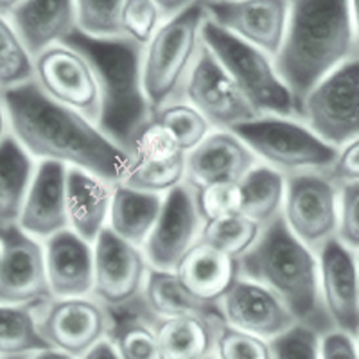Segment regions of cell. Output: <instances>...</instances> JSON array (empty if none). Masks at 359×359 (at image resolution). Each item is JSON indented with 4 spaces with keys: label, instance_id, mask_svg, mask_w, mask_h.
<instances>
[{
    "label": "cell",
    "instance_id": "6da1fadb",
    "mask_svg": "<svg viewBox=\"0 0 359 359\" xmlns=\"http://www.w3.org/2000/svg\"><path fill=\"white\" fill-rule=\"evenodd\" d=\"M11 137L34 162H56L90 172L111 185L124 184L131 156L99 124L57 104L34 81L0 92Z\"/></svg>",
    "mask_w": 359,
    "mask_h": 359
},
{
    "label": "cell",
    "instance_id": "7a4b0ae2",
    "mask_svg": "<svg viewBox=\"0 0 359 359\" xmlns=\"http://www.w3.org/2000/svg\"><path fill=\"white\" fill-rule=\"evenodd\" d=\"M355 57L351 2H290L286 33L273 57L275 69L298 108L311 90L338 67Z\"/></svg>",
    "mask_w": 359,
    "mask_h": 359
},
{
    "label": "cell",
    "instance_id": "3957f363",
    "mask_svg": "<svg viewBox=\"0 0 359 359\" xmlns=\"http://www.w3.org/2000/svg\"><path fill=\"white\" fill-rule=\"evenodd\" d=\"M239 275L280 298L298 325L320 334L332 329L320 294L318 255L290 232L282 217L262 229L239 259Z\"/></svg>",
    "mask_w": 359,
    "mask_h": 359
},
{
    "label": "cell",
    "instance_id": "277c9868",
    "mask_svg": "<svg viewBox=\"0 0 359 359\" xmlns=\"http://www.w3.org/2000/svg\"><path fill=\"white\" fill-rule=\"evenodd\" d=\"M65 43L81 50L97 74L102 92L99 126L126 149L133 133L153 117L142 86V50L126 38L90 40L74 33Z\"/></svg>",
    "mask_w": 359,
    "mask_h": 359
},
{
    "label": "cell",
    "instance_id": "5b68a950",
    "mask_svg": "<svg viewBox=\"0 0 359 359\" xmlns=\"http://www.w3.org/2000/svg\"><path fill=\"white\" fill-rule=\"evenodd\" d=\"M203 2H189L169 18L142 50V86L151 114L182 99V92L203 49Z\"/></svg>",
    "mask_w": 359,
    "mask_h": 359
},
{
    "label": "cell",
    "instance_id": "8992f818",
    "mask_svg": "<svg viewBox=\"0 0 359 359\" xmlns=\"http://www.w3.org/2000/svg\"><path fill=\"white\" fill-rule=\"evenodd\" d=\"M201 38L259 117H297L294 99L282 83L273 57L226 33L208 18Z\"/></svg>",
    "mask_w": 359,
    "mask_h": 359
},
{
    "label": "cell",
    "instance_id": "52a82bcc",
    "mask_svg": "<svg viewBox=\"0 0 359 359\" xmlns=\"http://www.w3.org/2000/svg\"><path fill=\"white\" fill-rule=\"evenodd\" d=\"M233 133L257 156L282 176L327 172L338 156V149L323 142L297 117L264 115L236 128Z\"/></svg>",
    "mask_w": 359,
    "mask_h": 359
},
{
    "label": "cell",
    "instance_id": "ba28073f",
    "mask_svg": "<svg viewBox=\"0 0 359 359\" xmlns=\"http://www.w3.org/2000/svg\"><path fill=\"white\" fill-rule=\"evenodd\" d=\"M297 118L336 149L358 139L359 57L343 63L314 86L298 108Z\"/></svg>",
    "mask_w": 359,
    "mask_h": 359
},
{
    "label": "cell",
    "instance_id": "9c48e42d",
    "mask_svg": "<svg viewBox=\"0 0 359 359\" xmlns=\"http://www.w3.org/2000/svg\"><path fill=\"white\" fill-rule=\"evenodd\" d=\"M38 88L57 104L70 108L99 124L102 92L88 57L69 43L50 47L33 60Z\"/></svg>",
    "mask_w": 359,
    "mask_h": 359
},
{
    "label": "cell",
    "instance_id": "30bf717a",
    "mask_svg": "<svg viewBox=\"0 0 359 359\" xmlns=\"http://www.w3.org/2000/svg\"><path fill=\"white\" fill-rule=\"evenodd\" d=\"M282 219L297 239L318 253L338 236L339 187L325 172L290 176Z\"/></svg>",
    "mask_w": 359,
    "mask_h": 359
},
{
    "label": "cell",
    "instance_id": "8fae6325",
    "mask_svg": "<svg viewBox=\"0 0 359 359\" xmlns=\"http://www.w3.org/2000/svg\"><path fill=\"white\" fill-rule=\"evenodd\" d=\"M38 325L49 348L81 359L110 336L111 314L92 294L49 298L38 306Z\"/></svg>",
    "mask_w": 359,
    "mask_h": 359
},
{
    "label": "cell",
    "instance_id": "7c38bea8",
    "mask_svg": "<svg viewBox=\"0 0 359 359\" xmlns=\"http://www.w3.org/2000/svg\"><path fill=\"white\" fill-rule=\"evenodd\" d=\"M180 101L196 108L212 130L217 131H233L259 117L205 45L185 83Z\"/></svg>",
    "mask_w": 359,
    "mask_h": 359
},
{
    "label": "cell",
    "instance_id": "4fadbf2b",
    "mask_svg": "<svg viewBox=\"0 0 359 359\" xmlns=\"http://www.w3.org/2000/svg\"><path fill=\"white\" fill-rule=\"evenodd\" d=\"M149 264L139 246L104 230L94 243L95 297L108 309H121L142 297Z\"/></svg>",
    "mask_w": 359,
    "mask_h": 359
},
{
    "label": "cell",
    "instance_id": "5bb4252c",
    "mask_svg": "<svg viewBox=\"0 0 359 359\" xmlns=\"http://www.w3.org/2000/svg\"><path fill=\"white\" fill-rule=\"evenodd\" d=\"M0 304L41 306L50 297L45 271L43 243L22 232L17 224L0 232Z\"/></svg>",
    "mask_w": 359,
    "mask_h": 359
},
{
    "label": "cell",
    "instance_id": "9a60e30c",
    "mask_svg": "<svg viewBox=\"0 0 359 359\" xmlns=\"http://www.w3.org/2000/svg\"><path fill=\"white\" fill-rule=\"evenodd\" d=\"M203 224L191 185H180L165 194L155 229L142 246L149 268L175 269L180 259L200 241Z\"/></svg>",
    "mask_w": 359,
    "mask_h": 359
},
{
    "label": "cell",
    "instance_id": "2e32d148",
    "mask_svg": "<svg viewBox=\"0 0 359 359\" xmlns=\"http://www.w3.org/2000/svg\"><path fill=\"white\" fill-rule=\"evenodd\" d=\"M208 20L245 43L277 56L286 33L290 2L284 0H229L203 2Z\"/></svg>",
    "mask_w": 359,
    "mask_h": 359
},
{
    "label": "cell",
    "instance_id": "e0dca14e",
    "mask_svg": "<svg viewBox=\"0 0 359 359\" xmlns=\"http://www.w3.org/2000/svg\"><path fill=\"white\" fill-rule=\"evenodd\" d=\"M320 294L332 329L359 336V266L358 253L338 239L318 253Z\"/></svg>",
    "mask_w": 359,
    "mask_h": 359
},
{
    "label": "cell",
    "instance_id": "ac0fdd59",
    "mask_svg": "<svg viewBox=\"0 0 359 359\" xmlns=\"http://www.w3.org/2000/svg\"><path fill=\"white\" fill-rule=\"evenodd\" d=\"M219 314L226 325L268 341L298 325L280 298L257 282L243 277L219 304Z\"/></svg>",
    "mask_w": 359,
    "mask_h": 359
},
{
    "label": "cell",
    "instance_id": "d6986e66",
    "mask_svg": "<svg viewBox=\"0 0 359 359\" xmlns=\"http://www.w3.org/2000/svg\"><path fill=\"white\" fill-rule=\"evenodd\" d=\"M67 172L69 168L62 163L36 162L17 221L22 232L45 243L56 233L69 230Z\"/></svg>",
    "mask_w": 359,
    "mask_h": 359
},
{
    "label": "cell",
    "instance_id": "ffe728a7",
    "mask_svg": "<svg viewBox=\"0 0 359 359\" xmlns=\"http://www.w3.org/2000/svg\"><path fill=\"white\" fill-rule=\"evenodd\" d=\"M45 271L50 297H88L94 290V245L72 230L43 243Z\"/></svg>",
    "mask_w": 359,
    "mask_h": 359
},
{
    "label": "cell",
    "instance_id": "44dd1931",
    "mask_svg": "<svg viewBox=\"0 0 359 359\" xmlns=\"http://www.w3.org/2000/svg\"><path fill=\"white\" fill-rule=\"evenodd\" d=\"M255 165H259L257 156L233 131L214 130L187 155L185 184L203 187L221 182H241Z\"/></svg>",
    "mask_w": 359,
    "mask_h": 359
},
{
    "label": "cell",
    "instance_id": "7402d4cb",
    "mask_svg": "<svg viewBox=\"0 0 359 359\" xmlns=\"http://www.w3.org/2000/svg\"><path fill=\"white\" fill-rule=\"evenodd\" d=\"M22 43L31 57L62 45L76 33V2L70 0H27L17 2L9 13Z\"/></svg>",
    "mask_w": 359,
    "mask_h": 359
},
{
    "label": "cell",
    "instance_id": "603a6c76",
    "mask_svg": "<svg viewBox=\"0 0 359 359\" xmlns=\"http://www.w3.org/2000/svg\"><path fill=\"white\" fill-rule=\"evenodd\" d=\"M175 273L192 298L217 309L233 284L241 278L237 259L203 241H198L180 259Z\"/></svg>",
    "mask_w": 359,
    "mask_h": 359
},
{
    "label": "cell",
    "instance_id": "cb8c5ba5",
    "mask_svg": "<svg viewBox=\"0 0 359 359\" xmlns=\"http://www.w3.org/2000/svg\"><path fill=\"white\" fill-rule=\"evenodd\" d=\"M114 187L102 178L79 169H69L67 172L69 229L92 245L108 229Z\"/></svg>",
    "mask_w": 359,
    "mask_h": 359
},
{
    "label": "cell",
    "instance_id": "d4e9b609",
    "mask_svg": "<svg viewBox=\"0 0 359 359\" xmlns=\"http://www.w3.org/2000/svg\"><path fill=\"white\" fill-rule=\"evenodd\" d=\"M219 313L189 314L171 320H155V332L163 359H205L216 351Z\"/></svg>",
    "mask_w": 359,
    "mask_h": 359
},
{
    "label": "cell",
    "instance_id": "484cf974",
    "mask_svg": "<svg viewBox=\"0 0 359 359\" xmlns=\"http://www.w3.org/2000/svg\"><path fill=\"white\" fill-rule=\"evenodd\" d=\"M162 203L163 196L135 191L124 184L115 185L108 230L124 241L142 248L155 229Z\"/></svg>",
    "mask_w": 359,
    "mask_h": 359
},
{
    "label": "cell",
    "instance_id": "4316f807",
    "mask_svg": "<svg viewBox=\"0 0 359 359\" xmlns=\"http://www.w3.org/2000/svg\"><path fill=\"white\" fill-rule=\"evenodd\" d=\"M111 331L108 338L121 359H163L155 332V320L147 314L142 300L110 311Z\"/></svg>",
    "mask_w": 359,
    "mask_h": 359
},
{
    "label": "cell",
    "instance_id": "83f0119b",
    "mask_svg": "<svg viewBox=\"0 0 359 359\" xmlns=\"http://www.w3.org/2000/svg\"><path fill=\"white\" fill-rule=\"evenodd\" d=\"M36 162L9 137L0 146V232L17 224Z\"/></svg>",
    "mask_w": 359,
    "mask_h": 359
},
{
    "label": "cell",
    "instance_id": "f1b7e54d",
    "mask_svg": "<svg viewBox=\"0 0 359 359\" xmlns=\"http://www.w3.org/2000/svg\"><path fill=\"white\" fill-rule=\"evenodd\" d=\"M144 307L153 320H171L189 314L219 313L217 307H207L192 298L176 277L175 269L149 268L142 290Z\"/></svg>",
    "mask_w": 359,
    "mask_h": 359
},
{
    "label": "cell",
    "instance_id": "f546056e",
    "mask_svg": "<svg viewBox=\"0 0 359 359\" xmlns=\"http://www.w3.org/2000/svg\"><path fill=\"white\" fill-rule=\"evenodd\" d=\"M241 189L243 216L257 223L261 229L280 219L286 196V176L259 163L241 180Z\"/></svg>",
    "mask_w": 359,
    "mask_h": 359
},
{
    "label": "cell",
    "instance_id": "4dcf8cb0",
    "mask_svg": "<svg viewBox=\"0 0 359 359\" xmlns=\"http://www.w3.org/2000/svg\"><path fill=\"white\" fill-rule=\"evenodd\" d=\"M49 351L38 325V306L0 304V359L31 358Z\"/></svg>",
    "mask_w": 359,
    "mask_h": 359
},
{
    "label": "cell",
    "instance_id": "1f68e13d",
    "mask_svg": "<svg viewBox=\"0 0 359 359\" xmlns=\"http://www.w3.org/2000/svg\"><path fill=\"white\" fill-rule=\"evenodd\" d=\"M126 151L130 153L131 163L135 165L171 163L187 156V153L182 151L171 131L153 117L135 131L128 142Z\"/></svg>",
    "mask_w": 359,
    "mask_h": 359
},
{
    "label": "cell",
    "instance_id": "d6a6232c",
    "mask_svg": "<svg viewBox=\"0 0 359 359\" xmlns=\"http://www.w3.org/2000/svg\"><path fill=\"white\" fill-rule=\"evenodd\" d=\"M261 232L262 229L257 223H253L243 214H237V216L207 221L201 230L200 241L239 261L257 243Z\"/></svg>",
    "mask_w": 359,
    "mask_h": 359
},
{
    "label": "cell",
    "instance_id": "836d02e7",
    "mask_svg": "<svg viewBox=\"0 0 359 359\" xmlns=\"http://www.w3.org/2000/svg\"><path fill=\"white\" fill-rule=\"evenodd\" d=\"M33 78V57L9 18L0 15V92L27 85Z\"/></svg>",
    "mask_w": 359,
    "mask_h": 359
},
{
    "label": "cell",
    "instance_id": "e575fe53",
    "mask_svg": "<svg viewBox=\"0 0 359 359\" xmlns=\"http://www.w3.org/2000/svg\"><path fill=\"white\" fill-rule=\"evenodd\" d=\"M123 0H78L76 33L90 40H121Z\"/></svg>",
    "mask_w": 359,
    "mask_h": 359
},
{
    "label": "cell",
    "instance_id": "d590c367",
    "mask_svg": "<svg viewBox=\"0 0 359 359\" xmlns=\"http://www.w3.org/2000/svg\"><path fill=\"white\" fill-rule=\"evenodd\" d=\"M153 118L171 131L182 151L187 155L214 131L207 118L185 101H175L160 108L156 114H153Z\"/></svg>",
    "mask_w": 359,
    "mask_h": 359
},
{
    "label": "cell",
    "instance_id": "8d00e7d4",
    "mask_svg": "<svg viewBox=\"0 0 359 359\" xmlns=\"http://www.w3.org/2000/svg\"><path fill=\"white\" fill-rule=\"evenodd\" d=\"M187 182V156L171 163L158 165H135L131 163L124 185L135 191L165 196Z\"/></svg>",
    "mask_w": 359,
    "mask_h": 359
},
{
    "label": "cell",
    "instance_id": "74e56055",
    "mask_svg": "<svg viewBox=\"0 0 359 359\" xmlns=\"http://www.w3.org/2000/svg\"><path fill=\"white\" fill-rule=\"evenodd\" d=\"M163 18L158 2L155 0H123L121 27L128 41L144 49L153 40Z\"/></svg>",
    "mask_w": 359,
    "mask_h": 359
},
{
    "label": "cell",
    "instance_id": "f35d334b",
    "mask_svg": "<svg viewBox=\"0 0 359 359\" xmlns=\"http://www.w3.org/2000/svg\"><path fill=\"white\" fill-rule=\"evenodd\" d=\"M196 198L198 210L203 221H214L219 217L243 214L241 182H221V184L192 187Z\"/></svg>",
    "mask_w": 359,
    "mask_h": 359
},
{
    "label": "cell",
    "instance_id": "ab89813d",
    "mask_svg": "<svg viewBox=\"0 0 359 359\" xmlns=\"http://www.w3.org/2000/svg\"><path fill=\"white\" fill-rule=\"evenodd\" d=\"M217 359H273L268 339L243 332L239 329L221 323L216 336Z\"/></svg>",
    "mask_w": 359,
    "mask_h": 359
},
{
    "label": "cell",
    "instance_id": "60d3db41",
    "mask_svg": "<svg viewBox=\"0 0 359 359\" xmlns=\"http://www.w3.org/2000/svg\"><path fill=\"white\" fill-rule=\"evenodd\" d=\"M320 332L294 325L269 341L273 359H320Z\"/></svg>",
    "mask_w": 359,
    "mask_h": 359
},
{
    "label": "cell",
    "instance_id": "b9f144b4",
    "mask_svg": "<svg viewBox=\"0 0 359 359\" xmlns=\"http://www.w3.org/2000/svg\"><path fill=\"white\" fill-rule=\"evenodd\" d=\"M336 239L354 253H359V182L339 187V223Z\"/></svg>",
    "mask_w": 359,
    "mask_h": 359
},
{
    "label": "cell",
    "instance_id": "7bdbcfd3",
    "mask_svg": "<svg viewBox=\"0 0 359 359\" xmlns=\"http://www.w3.org/2000/svg\"><path fill=\"white\" fill-rule=\"evenodd\" d=\"M338 187L359 182V137L338 149L334 163L325 172Z\"/></svg>",
    "mask_w": 359,
    "mask_h": 359
},
{
    "label": "cell",
    "instance_id": "ee69618b",
    "mask_svg": "<svg viewBox=\"0 0 359 359\" xmlns=\"http://www.w3.org/2000/svg\"><path fill=\"white\" fill-rule=\"evenodd\" d=\"M320 359H359L358 339L338 329L320 336Z\"/></svg>",
    "mask_w": 359,
    "mask_h": 359
},
{
    "label": "cell",
    "instance_id": "f6af8a7d",
    "mask_svg": "<svg viewBox=\"0 0 359 359\" xmlns=\"http://www.w3.org/2000/svg\"><path fill=\"white\" fill-rule=\"evenodd\" d=\"M81 359H121L117 348L111 343L110 338L102 339L101 343H97L90 352H86Z\"/></svg>",
    "mask_w": 359,
    "mask_h": 359
},
{
    "label": "cell",
    "instance_id": "bcb514c9",
    "mask_svg": "<svg viewBox=\"0 0 359 359\" xmlns=\"http://www.w3.org/2000/svg\"><path fill=\"white\" fill-rule=\"evenodd\" d=\"M11 137V126H9V117L4 104L0 101V146Z\"/></svg>",
    "mask_w": 359,
    "mask_h": 359
},
{
    "label": "cell",
    "instance_id": "7dc6e473",
    "mask_svg": "<svg viewBox=\"0 0 359 359\" xmlns=\"http://www.w3.org/2000/svg\"><path fill=\"white\" fill-rule=\"evenodd\" d=\"M351 13H352V29H354L355 56L359 57V0L351 2Z\"/></svg>",
    "mask_w": 359,
    "mask_h": 359
},
{
    "label": "cell",
    "instance_id": "c3c4849f",
    "mask_svg": "<svg viewBox=\"0 0 359 359\" xmlns=\"http://www.w3.org/2000/svg\"><path fill=\"white\" fill-rule=\"evenodd\" d=\"M27 359H74V358L63 354V352H57V351H53V348H49V351H41V352H38V354L31 355V358H27Z\"/></svg>",
    "mask_w": 359,
    "mask_h": 359
},
{
    "label": "cell",
    "instance_id": "681fc988",
    "mask_svg": "<svg viewBox=\"0 0 359 359\" xmlns=\"http://www.w3.org/2000/svg\"><path fill=\"white\" fill-rule=\"evenodd\" d=\"M0 264H2V243H0Z\"/></svg>",
    "mask_w": 359,
    "mask_h": 359
},
{
    "label": "cell",
    "instance_id": "f907efd6",
    "mask_svg": "<svg viewBox=\"0 0 359 359\" xmlns=\"http://www.w3.org/2000/svg\"><path fill=\"white\" fill-rule=\"evenodd\" d=\"M205 359H217L216 355H210V358H205Z\"/></svg>",
    "mask_w": 359,
    "mask_h": 359
},
{
    "label": "cell",
    "instance_id": "816d5d0a",
    "mask_svg": "<svg viewBox=\"0 0 359 359\" xmlns=\"http://www.w3.org/2000/svg\"><path fill=\"white\" fill-rule=\"evenodd\" d=\"M355 339H358V354H359V336H358V338H355Z\"/></svg>",
    "mask_w": 359,
    "mask_h": 359
},
{
    "label": "cell",
    "instance_id": "f5cc1de1",
    "mask_svg": "<svg viewBox=\"0 0 359 359\" xmlns=\"http://www.w3.org/2000/svg\"><path fill=\"white\" fill-rule=\"evenodd\" d=\"M358 266H359V253H358Z\"/></svg>",
    "mask_w": 359,
    "mask_h": 359
}]
</instances>
